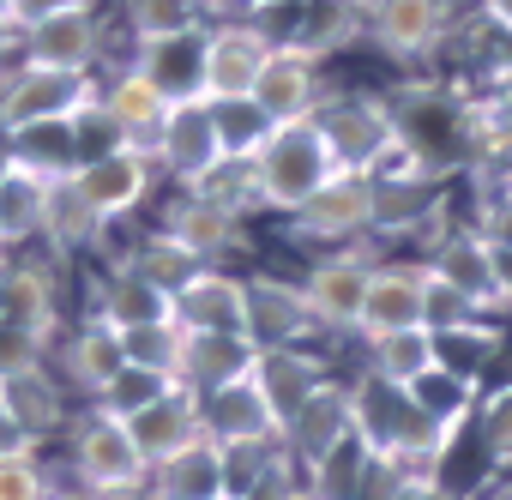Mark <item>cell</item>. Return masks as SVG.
Masks as SVG:
<instances>
[{
    "label": "cell",
    "mask_w": 512,
    "mask_h": 500,
    "mask_svg": "<svg viewBox=\"0 0 512 500\" xmlns=\"http://www.w3.org/2000/svg\"><path fill=\"white\" fill-rule=\"evenodd\" d=\"M332 151H326V133L320 121H284L266 133V145L253 151V187H260V205L266 211H302L326 181H332Z\"/></svg>",
    "instance_id": "obj_1"
},
{
    "label": "cell",
    "mask_w": 512,
    "mask_h": 500,
    "mask_svg": "<svg viewBox=\"0 0 512 500\" xmlns=\"http://www.w3.org/2000/svg\"><path fill=\"white\" fill-rule=\"evenodd\" d=\"M61 440H67V482H79V488H91V494L145 488V476H151V464L139 458L127 422L109 416V410H97V404L73 410V422H67Z\"/></svg>",
    "instance_id": "obj_2"
},
{
    "label": "cell",
    "mask_w": 512,
    "mask_h": 500,
    "mask_svg": "<svg viewBox=\"0 0 512 500\" xmlns=\"http://www.w3.org/2000/svg\"><path fill=\"white\" fill-rule=\"evenodd\" d=\"M314 121L326 133V151H332V169L338 175H380L404 151L398 121L374 97H338V103L314 109Z\"/></svg>",
    "instance_id": "obj_3"
},
{
    "label": "cell",
    "mask_w": 512,
    "mask_h": 500,
    "mask_svg": "<svg viewBox=\"0 0 512 500\" xmlns=\"http://www.w3.org/2000/svg\"><path fill=\"white\" fill-rule=\"evenodd\" d=\"M97 103V79L91 73H43V67H19L0 91V139L31 133V127H55L73 121L79 109Z\"/></svg>",
    "instance_id": "obj_4"
},
{
    "label": "cell",
    "mask_w": 512,
    "mask_h": 500,
    "mask_svg": "<svg viewBox=\"0 0 512 500\" xmlns=\"http://www.w3.org/2000/svg\"><path fill=\"white\" fill-rule=\"evenodd\" d=\"M169 320L187 338H247V278L199 266L175 296H169Z\"/></svg>",
    "instance_id": "obj_5"
},
{
    "label": "cell",
    "mask_w": 512,
    "mask_h": 500,
    "mask_svg": "<svg viewBox=\"0 0 512 500\" xmlns=\"http://www.w3.org/2000/svg\"><path fill=\"white\" fill-rule=\"evenodd\" d=\"M199 416H205V440H217L223 452H260V446H278L284 440V422L272 416V404H266L260 386H253V374L235 380V386L205 392L199 398Z\"/></svg>",
    "instance_id": "obj_6"
},
{
    "label": "cell",
    "mask_w": 512,
    "mask_h": 500,
    "mask_svg": "<svg viewBox=\"0 0 512 500\" xmlns=\"http://www.w3.org/2000/svg\"><path fill=\"white\" fill-rule=\"evenodd\" d=\"M151 157L163 175H175L181 187H199L217 163H223V139L211 121V103H175L163 115V127L151 133Z\"/></svg>",
    "instance_id": "obj_7"
},
{
    "label": "cell",
    "mask_w": 512,
    "mask_h": 500,
    "mask_svg": "<svg viewBox=\"0 0 512 500\" xmlns=\"http://www.w3.org/2000/svg\"><path fill=\"white\" fill-rule=\"evenodd\" d=\"M272 37L260 25H223L205 37V73H199V103H235L253 97V79L272 61Z\"/></svg>",
    "instance_id": "obj_8"
},
{
    "label": "cell",
    "mask_w": 512,
    "mask_h": 500,
    "mask_svg": "<svg viewBox=\"0 0 512 500\" xmlns=\"http://www.w3.org/2000/svg\"><path fill=\"white\" fill-rule=\"evenodd\" d=\"M73 181H79V193L91 199V211H97L103 223H121V217H133V211L151 199V187H157V157H151V145H121V151L85 163Z\"/></svg>",
    "instance_id": "obj_9"
},
{
    "label": "cell",
    "mask_w": 512,
    "mask_h": 500,
    "mask_svg": "<svg viewBox=\"0 0 512 500\" xmlns=\"http://www.w3.org/2000/svg\"><path fill=\"white\" fill-rule=\"evenodd\" d=\"M97 49H103V19L91 0H73V7L25 31V67H43V73H91Z\"/></svg>",
    "instance_id": "obj_10"
},
{
    "label": "cell",
    "mask_w": 512,
    "mask_h": 500,
    "mask_svg": "<svg viewBox=\"0 0 512 500\" xmlns=\"http://www.w3.org/2000/svg\"><path fill=\"white\" fill-rule=\"evenodd\" d=\"M253 109H260L272 127H284V121H308V115L320 109V67H314V55L278 43L272 61L260 67V79H253Z\"/></svg>",
    "instance_id": "obj_11"
},
{
    "label": "cell",
    "mask_w": 512,
    "mask_h": 500,
    "mask_svg": "<svg viewBox=\"0 0 512 500\" xmlns=\"http://www.w3.org/2000/svg\"><path fill=\"white\" fill-rule=\"evenodd\" d=\"M344 440H356V416H350V386H320L290 422H284V452L302 464V470H314L320 458H332Z\"/></svg>",
    "instance_id": "obj_12"
},
{
    "label": "cell",
    "mask_w": 512,
    "mask_h": 500,
    "mask_svg": "<svg viewBox=\"0 0 512 500\" xmlns=\"http://www.w3.org/2000/svg\"><path fill=\"white\" fill-rule=\"evenodd\" d=\"M368 278H374V260H362V254H332V260H320V266L308 272V284H302L314 326L356 332L362 302H368Z\"/></svg>",
    "instance_id": "obj_13"
},
{
    "label": "cell",
    "mask_w": 512,
    "mask_h": 500,
    "mask_svg": "<svg viewBox=\"0 0 512 500\" xmlns=\"http://www.w3.org/2000/svg\"><path fill=\"white\" fill-rule=\"evenodd\" d=\"M428 272H440L476 314L482 308H512L506 302V290H500V266H494V241L482 235V229H452L446 241H440V254H434V266Z\"/></svg>",
    "instance_id": "obj_14"
},
{
    "label": "cell",
    "mask_w": 512,
    "mask_h": 500,
    "mask_svg": "<svg viewBox=\"0 0 512 500\" xmlns=\"http://www.w3.org/2000/svg\"><path fill=\"white\" fill-rule=\"evenodd\" d=\"M296 229L314 241H350V235L374 229V175H332L296 211Z\"/></svg>",
    "instance_id": "obj_15"
},
{
    "label": "cell",
    "mask_w": 512,
    "mask_h": 500,
    "mask_svg": "<svg viewBox=\"0 0 512 500\" xmlns=\"http://www.w3.org/2000/svg\"><path fill=\"white\" fill-rule=\"evenodd\" d=\"M127 434H133V446H139V458H145V464H169L175 452H187V446H199V440H205L199 398H193L187 386H175V392H163L157 404H145V410L127 422Z\"/></svg>",
    "instance_id": "obj_16"
},
{
    "label": "cell",
    "mask_w": 512,
    "mask_h": 500,
    "mask_svg": "<svg viewBox=\"0 0 512 500\" xmlns=\"http://www.w3.org/2000/svg\"><path fill=\"white\" fill-rule=\"evenodd\" d=\"M0 320H13V326L37 332L43 344H55V332H61L55 266H43V260H7L0 266Z\"/></svg>",
    "instance_id": "obj_17"
},
{
    "label": "cell",
    "mask_w": 512,
    "mask_h": 500,
    "mask_svg": "<svg viewBox=\"0 0 512 500\" xmlns=\"http://www.w3.org/2000/svg\"><path fill=\"white\" fill-rule=\"evenodd\" d=\"M422 296H428V266H374L356 332L362 338H386V332L422 326Z\"/></svg>",
    "instance_id": "obj_18"
},
{
    "label": "cell",
    "mask_w": 512,
    "mask_h": 500,
    "mask_svg": "<svg viewBox=\"0 0 512 500\" xmlns=\"http://www.w3.org/2000/svg\"><path fill=\"white\" fill-rule=\"evenodd\" d=\"M314 332L308 296L278 278H247V338L260 350H296Z\"/></svg>",
    "instance_id": "obj_19"
},
{
    "label": "cell",
    "mask_w": 512,
    "mask_h": 500,
    "mask_svg": "<svg viewBox=\"0 0 512 500\" xmlns=\"http://www.w3.org/2000/svg\"><path fill=\"white\" fill-rule=\"evenodd\" d=\"M0 404H7V410L31 428V440H37V446L61 440V434H67V422H73L67 380H61L49 362H43V368H25V374H13V380H0Z\"/></svg>",
    "instance_id": "obj_20"
},
{
    "label": "cell",
    "mask_w": 512,
    "mask_h": 500,
    "mask_svg": "<svg viewBox=\"0 0 512 500\" xmlns=\"http://www.w3.org/2000/svg\"><path fill=\"white\" fill-rule=\"evenodd\" d=\"M55 362H61V374L85 392V398H97L121 368H127V338H121V326H109V320H79L73 332H67V344L55 350Z\"/></svg>",
    "instance_id": "obj_21"
},
{
    "label": "cell",
    "mask_w": 512,
    "mask_h": 500,
    "mask_svg": "<svg viewBox=\"0 0 512 500\" xmlns=\"http://www.w3.org/2000/svg\"><path fill=\"white\" fill-rule=\"evenodd\" d=\"M175 247H187V254L199 260V266H211V260H223L229 247L241 241V217L235 211H223V205H211L205 193H181L175 205H169V217L157 223Z\"/></svg>",
    "instance_id": "obj_22"
},
{
    "label": "cell",
    "mask_w": 512,
    "mask_h": 500,
    "mask_svg": "<svg viewBox=\"0 0 512 500\" xmlns=\"http://www.w3.org/2000/svg\"><path fill=\"white\" fill-rule=\"evenodd\" d=\"M145 494L151 500H217V494H229V452L217 440H199V446L175 452L169 464H151Z\"/></svg>",
    "instance_id": "obj_23"
},
{
    "label": "cell",
    "mask_w": 512,
    "mask_h": 500,
    "mask_svg": "<svg viewBox=\"0 0 512 500\" xmlns=\"http://www.w3.org/2000/svg\"><path fill=\"white\" fill-rule=\"evenodd\" d=\"M253 386L266 392V404H272L278 422H290L326 386V362H314L302 350H260V362H253Z\"/></svg>",
    "instance_id": "obj_24"
},
{
    "label": "cell",
    "mask_w": 512,
    "mask_h": 500,
    "mask_svg": "<svg viewBox=\"0 0 512 500\" xmlns=\"http://www.w3.org/2000/svg\"><path fill=\"white\" fill-rule=\"evenodd\" d=\"M368 25H374L380 49H392V55L410 61V55H428V49L440 43L446 7H440V0H374Z\"/></svg>",
    "instance_id": "obj_25"
},
{
    "label": "cell",
    "mask_w": 512,
    "mask_h": 500,
    "mask_svg": "<svg viewBox=\"0 0 512 500\" xmlns=\"http://www.w3.org/2000/svg\"><path fill=\"white\" fill-rule=\"evenodd\" d=\"M260 362V344L253 338H187V356H181V386L193 398L217 392V386H235L253 374Z\"/></svg>",
    "instance_id": "obj_26"
},
{
    "label": "cell",
    "mask_w": 512,
    "mask_h": 500,
    "mask_svg": "<svg viewBox=\"0 0 512 500\" xmlns=\"http://www.w3.org/2000/svg\"><path fill=\"white\" fill-rule=\"evenodd\" d=\"M97 320H109V326H121V332H133V326H151V320H169V290H157L145 272H133V266H109L103 272V284H97V308H91Z\"/></svg>",
    "instance_id": "obj_27"
},
{
    "label": "cell",
    "mask_w": 512,
    "mask_h": 500,
    "mask_svg": "<svg viewBox=\"0 0 512 500\" xmlns=\"http://www.w3.org/2000/svg\"><path fill=\"white\" fill-rule=\"evenodd\" d=\"M43 211H49V181L19 163H0V247L43 241Z\"/></svg>",
    "instance_id": "obj_28"
},
{
    "label": "cell",
    "mask_w": 512,
    "mask_h": 500,
    "mask_svg": "<svg viewBox=\"0 0 512 500\" xmlns=\"http://www.w3.org/2000/svg\"><path fill=\"white\" fill-rule=\"evenodd\" d=\"M139 73L175 103H199V73H205V31L193 37H175V43H157V49H139Z\"/></svg>",
    "instance_id": "obj_29"
},
{
    "label": "cell",
    "mask_w": 512,
    "mask_h": 500,
    "mask_svg": "<svg viewBox=\"0 0 512 500\" xmlns=\"http://www.w3.org/2000/svg\"><path fill=\"white\" fill-rule=\"evenodd\" d=\"M97 103L121 121V133H127L133 145H151V133H157V127H163V115H169V97H163L139 67L115 73V79H109V91H103Z\"/></svg>",
    "instance_id": "obj_30"
},
{
    "label": "cell",
    "mask_w": 512,
    "mask_h": 500,
    "mask_svg": "<svg viewBox=\"0 0 512 500\" xmlns=\"http://www.w3.org/2000/svg\"><path fill=\"white\" fill-rule=\"evenodd\" d=\"M440 368V338L428 326H410V332H386V338H368V374L392 380V386H416L422 374Z\"/></svg>",
    "instance_id": "obj_31"
},
{
    "label": "cell",
    "mask_w": 512,
    "mask_h": 500,
    "mask_svg": "<svg viewBox=\"0 0 512 500\" xmlns=\"http://www.w3.org/2000/svg\"><path fill=\"white\" fill-rule=\"evenodd\" d=\"M103 217L91 211V199L79 193V181H49V211H43V241L55 254H79V247H97Z\"/></svg>",
    "instance_id": "obj_32"
},
{
    "label": "cell",
    "mask_w": 512,
    "mask_h": 500,
    "mask_svg": "<svg viewBox=\"0 0 512 500\" xmlns=\"http://www.w3.org/2000/svg\"><path fill=\"white\" fill-rule=\"evenodd\" d=\"M7 163L31 169V175H43V181H67V175H79V139H73V121L13 133V139H7Z\"/></svg>",
    "instance_id": "obj_33"
},
{
    "label": "cell",
    "mask_w": 512,
    "mask_h": 500,
    "mask_svg": "<svg viewBox=\"0 0 512 500\" xmlns=\"http://www.w3.org/2000/svg\"><path fill=\"white\" fill-rule=\"evenodd\" d=\"M127 31L139 37V49L193 37L199 31V0H127Z\"/></svg>",
    "instance_id": "obj_34"
},
{
    "label": "cell",
    "mask_w": 512,
    "mask_h": 500,
    "mask_svg": "<svg viewBox=\"0 0 512 500\" xmlns=\"http://www.w3.org/2000/svg\"><path fill=\"white\" fill-rule=\"evenodd\" d=\"M121 266H133V272H145V278H151L157 290H169V296H175V290H181V284H187V278L199 272V260L187 254V247H175V241H169L163 229H151V235H139V241H133V254H127Z\"/></svg>",
    "instance_id": "obj_35"
},
{
    "label": "cell",
    "mask_w": 512,
    "mask_h": 500,
    "mask_svg": "<svg viewBox=\"0 0 512 500\" xmlns=\"http://www.w3.org/2000/svg\"><path fill=\"white\" fill-rule=\"evenodd\" d=\"M127 338V362L133 368H151V374H169L181 386V356H187V332L175 320H151V326H133L121 332Z\"/></svg>",
    "instance_id": "obj_36"
},
{
    "label": "cell",
    "mask_w": 512,
    "mask_h": 500,
    "mask_svg": "<svg viewBox=\"0 0 512 500\" xmlns=\"http://www.w3.org/2000/svg\"><path fill=\"white\" fill-rule=\"evenodd\" d=\"M211 121H217V139H223V157H235V163H253V151H260L266 133H272V121L253 109V97L211 103Z\"/></svg>",
    "instance_id": "obj_37"
},
{
    "label": "cell",
    "mask_w": 512,
    "mask_h": 500,
    "mask_svg": "<svg viewBox=\"0 0 512 500\" xmlns=\"http://www.w3.org/2000/svg\"><path fill=\"white\" fill-rule=\"evenodd\" d=\"M163 392H175V380H169V374H151V368H133V362H127V368H121V374L91 398V404H97V410H109V416H121V422H133V416H139L145 404H157Z\"/></svg>",
    "instance_id": "obj_38"
},
{
    "label": "cell",
    "mask_w": 512,
    "mask_h": 500,
    "mask_svg": "<svg viewBox=\"0 0 512 500\" xmlns=\"http://www.w3.org/2000/svg\"><path fill=\"white\" fill-rule=\"evenodd\" d=\"M296 494H302V464L284 452V440L253 464V476L235 488V500H296Z\"/></svg>",
    "instance_id": "obj_39"
},
{
    "label": "cell",
    "mask_w": 512,
    "mask_h": 500,
    "mask_svg": "<svg viewBox=\"0 0 512 500\" xmlns=\"http://www.w3.org/2000/svg\"><path fill=\"white\" fill-rule=\"evenodd\" d=\"M187 193H205L211 205H223V211H253V205H260V187H253V163H235V157H223L199 187H187Z\"/></svg>",
    "instance_id": "obj_40"
},
{
    "label": "cell",
    "mask_w": 512,
    "mask_h": 500,
    "mask_svg": "<svg viewBox=\"0 0 512 500\" xmlns=\"http://www.w3.org/2000/svg\"><path fill=\"white\" fill-rule=\"evenodd\" d=\"M476 440L494 464H512V386L488 392L482 410H476Z\"/></svg>",
    "instance_id": "obj_41"
},
{
    "label": "cell",
    "mask_w": 512,
    "mask_h": 500,
    "mask_svg": "<svg viewBox=\"0 0 512 500\" xmlns=\"http://www.w3.org/2000/svg\"><path fill=\"white\" fill-rule=\"evenodd\" d=\"M49 488H55V476H49L43 452H25V458L0 464V500H49Z\"/></svg>",
    "instance_id": "obj_42"
},
{
    "label": "cell",
    "mask_w": 512,
    "mask_h": 500,
    "mask_svg": "<svg viewBox=\"0 0 512 500\" xmlns=\"http://www.w3.org/2000/svg\"><path fill=\"white\" fill-rule=\"evenodd\" d=\"M49 350H55V344H43L37 332H25V326H13V320H0V380H13V374H25V368H43Z\"/></svg>",
    "instance_id": "obj_43"
},
{
    "label": "cell",
    "mask_w": 512,
    "mask_h": 500,
    "mask_svg": "<svg viewBox=\"0 0 512 500\" xmlns=\"http://www.w3.org/2000/svg\"><path fill=\"white\" fill-rule=\"evenodd\" d=\"M386 500H452V494H446L440 470H404V476L386 488Z\"/></svg>",
    "instance_id": "obj_44"
},
{
    "label": "cell",
    "mask_w": 512,
    "mask_h": 500,
    "mask_svg": "<svg viewBox=\"0 0 512 500\" xmlns=\"http://www.w3.org/2000/svg\"><path fill=\"white\" fill-rule=\"evenodd\" d=\"M476 133H482L488 145H506V151H512V91H500V97L476 115Z\"/></svg>",
    "instance_id": "obj_45"
},
{
    "label": "cell",
    "mask_w": 512,
    "mask_h": 500,
    "mask_svg": "<svg viewBox=\"0 0 512 500\" xmlns=\"http://www.w3.org/2000/svg\"><path fill=\"white\" fill-rule=\"evenodd\" d=\"M61 7H73V0H0V19H7L13 31H31V25H43Z\"/></svg>",
    "instance_id": "obj_46"
},
{
    "label": "cell",
    "mask_w": 512,
    "mask_h": 500,
    "mask_svg": "<svg viewBox=\"0 0 512 500\" xmlns=\"http://www.w3.org/2000/svg\"><path fill=\"white\" fill-rule=\"evenodd\" d=\"M25 452H43V446L31 440V428H25L7 404H0V464H7V458H25Z\"/></svg>",
    "instance_id": "obj_47"
},
{
    "label": "cell",
    "mask_w": 512,
    "mask_h": 500,
    "mask_svg": "<svg viewBox=\"0 0 512 500\" xmlns=\"http://www.w3.org/2000/svg\"><path fill=\"white\" fill-rule=\"evenodd\" d=\"M482 13H488V25H500L512 37V0H482Z\"/></svg>",
    "instance_id": "obj_48"
},
{
    "label": "cell",
    "mask_w": 512,
    "mask_h": 500,
    "mask_svg": "<svg viewBox=\"0 0 512 500\" xmlns=\"http://www.w3.org/2000/svg\"><path fill=\"white\" fill-rule=\"evenodd\" d=\"M494 266H500V290H506V302H512V247L494 241Z\"/></svg>",
    "instance_id": "obj_49"
},
{
    "label": "cell",
    "mask_w": 512,
    "mask_h": 500,
    "mask_svg": "<svg viewBox=\"0 0 512 500\" xmlns=\"http://www.w3.org/2000/svg\"><path fill=\"white\" fill-rule=\"evenodd\" d=\"M49 500H97V494H91V488H79V482H55V488H49Z\"/></svg>",
    "instance_id": "obj_50"
},
{
    "label": "cell",
    "mask_w": 512,
    "mask_h": 500,
    "mask_svg": "<svg viewBox=\"0 0 512 500\" xmlns=\"http://www.w3.org/2000/svg\"><path fill=\"white\" fill-rule=\"evenodd\" d=\"M97 500H151L145 488H115V494H97Z\"/></svg>",
    "instance_id": "obj_51"
},
{
    "label": "cell",
    "mask_w": 512,
    "mask_h": 500,
    "mask_svg": "<svg viewBox=\"0 0 512 500\" xmlns=\"http://www.w3.org/2000/svg\"><path fill=\"white\" fill-rule=\"evenodd\" d=\"M7 49H13V25L0 19V61H7Z\"/></svg>",
    "instance_id": "obj_52"
},
{
    "label": "cell",
    "mask_w": 512,
    "mask_h": 500,
    "mask_svg": "<svg viewBox=\"0 0 512 500\" xmlns=\"http://www.w3.org/2000/svg\"><path fill=\"white\" fill-rule=\"evenodd\" d=\"M296 500H320V494H308V488H302V494H296Z\"/></svg>",
    "instance_id": "obj_53"
},
{
    "label": "cell",
    "mask_w": 512,
    "mask_h": 500,
    "mask_svg": "<svg viewBox=\"0 0 512 500\" xmlns=\"http://www.w3.org/2000/svg\"><path fill=\"white\" fill-rule=\"evenodd\" d=\"M217 500H235V494H217Z\"/></svg>",
    "instance_id": "obj_54"
},
{
    "label": "cell",
    "mask_w": 512,
    "mask_h": 500,
    "mask_svg": "<svg viewBox=\"0 0 512 500\" xmlns=\"http://www.w3.org/2000/svg\"><path fill=\"white\" fill-rule=\"evenodd\" d=\"M0 254H7V247H0Z\"/></svg>",
    "instance_id": "obj_55"
},
{
    "label": "cell",
    "mask_w": 512,
    "mask_h": 500,
    "mask_svg": "<svg viewBox=\"0 0 512 500\" xmlns=\"http://www.w3.org/2000/svg\"><path fill=\"white\" fill-rule=\"evenodd\" d=\"M199 7H205V0H199Z\"/></svg>",
    "instance_id": "obj_56"
}]
</instances>
